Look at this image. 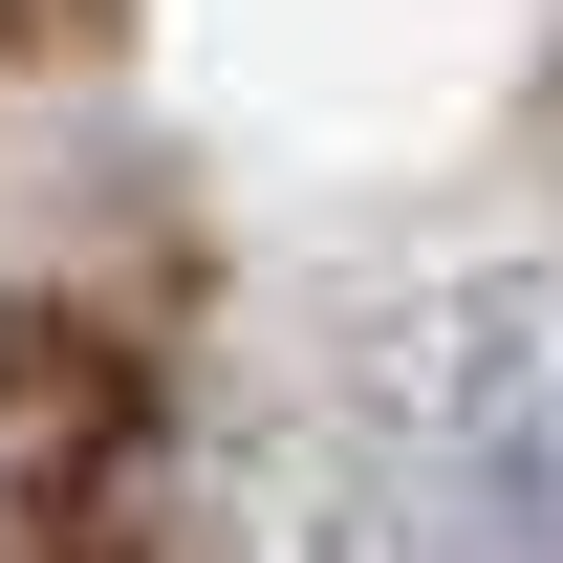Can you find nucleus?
<instances>
[{
  "mask_svg": "<svg viewBox=\"0 0 563 563\" xmlns=\"http://www.w3.org/2000/svg\"><path fill=\"white\" fill-rule=\"evenodd\" d=\"M347 477L412 563H563V303H433L412 347L347 390Z\"/></svg>",
  "mask_w": 563,
  "mask_h": 563,
  "instance_id": "obj_1",
  "label": "nucleus"
}]
</instances>
